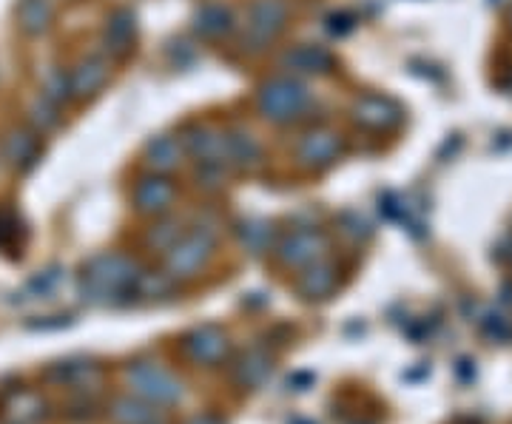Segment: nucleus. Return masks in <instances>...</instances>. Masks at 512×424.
<instances>
[{
  "instance_id": "f257e3e1",
  "label": "nucleus",
  "mask_w": 512,
  "mask_h": 424,
  "mask_svg": "<svg viewBox=\"0 0 512 424\" xmlns=\"http://www.w3.org/2000/svg\"><path fill=\"white\" fill-rule=\"evenodd\" d=\"M256 106H259L265 120H271L276 126H288V123L302 120L305 111L311 109V92L293 74H288V77H271L268 83L259 86Z\"/></svg>"
},
{
  "instance_id": "f03ea898",
  "label": "nucleus",
  "mask_w": 512,
  "mask_h": 424,
  "mask_svg": "<svg viewBox=\"0 0 512 424\" xmlns=\"http://www.w3.org/2000/svg\"><path fill=\"white\" fill-rule=\"evenodd\" d=\"M137 265L128 257L120 254H103L94 257L86 268H83V279H80V291L92 302H109L111 296L126 294L137 285Z\"/></svg>"
},
{
  "instance_id": "7ed1b4c3",
  "label": "nucleus",
  "mask_w": 512,
  "mask_h": 424,
  "mask_svg": "<svg viewBox=\"0 0 512 424\" xmlns=\"http://www.w3.org/2000/svg\"><path fill=\"white\" fill-rule=\"evenodd\" d=\"M288 26V3L285 0H254L248 6L245 32H242V49L248 52H265L276 37Z\"/></svg>"
},
{
  "instance_id": "20e7f679",
  "label": "nucleus",
  "mask_w": 512,
  "mask_h": 424,
  "mask_svg": "<svg viewBox=\"0 0 512 424\" xmlns=\"http://www.w3.org/2000/svg\"><path fill=\"white\" fill-rule=\"evenodd\" d=\"M350 114L353 123L365 131H393L404 120L402 106L387 94H362Z\"/></svg>"
},
{
  "instance_id": "39448f33",
  "label": "nucleus",
  "mask_w": 512,
  "mask_h": 424,
  "mask_svg": "<svg viewBox=\"0 0 512 424\" xmlns=\"http://www.w3.org/2000/svg\"><path fill=\"white\" fill-rule=\"evenodd\" d=\"M214 254V240L205 231L185 234L168 248V271L171 277H194Z\"/></svg>"
},
{
  "instance_id": "423d86ee",
  "label": "nucleus",
  "mask_w": 512,
  "mask_h": 424,
  "mask_svg": "<svg viewBox=\"0 0 512 424\" xmlns=\"http://www.w3.org/2000/svg\"><path fill=\"white\" fill-rule=\"evenodd\" d=\"M342 154V137L330 129H311L296 146V160L299 166L311 168V171H322L330 168Z\"/></svg>"
},
{
  "instance_id": "0eeeda50",
  "label": "nucleus",
  "mask_w": 512,
  "mask_h": 424,
  "mask_svg": "<svg viewBox=\"0 0 512 424\" xmlns=\"http://www.w3.org/2000/svg\"><path fill=\"white\" fill-rule=\"evenodd\" d=\"M111 77L109 57L89 55L77 60L72 72H69V89H72V100H92L106 89Z\"/></svg>"
},
{
  "instance_id": "6e6552de",
  "label": "nucleus",
  "mask_w": 512,
  "mask_h": 424,
  "mask_svg": "<svg viewBox=\"0 0 512 424\" xmlns=\"http://www.w3.org/2000/svg\"><path fill=\"white\" fill-rule=\"evenodd\" d=\"M279 66L288 69L291 74H305V77H322L336 69V57L330 55L325 46H313V43H299L279 57Z\"/></svg>"
},
{
  "instance_id": "1a4fd4ad",
  "label": "nucleus",
  "mask_w": 512,
  "mask_h": 424,
  "mask_svg": "<svg viewBox=\"0 0 512 424\" xmlns=\"http://www.w3.org/2000/svg\"><path fill=\"white\" fill-rule=\"evenodd\" d=\"M191 29L194 35L202 40H225L237 29V18H234V9L225 6V3H202L200 9L194 12L191 18Z\"/></svg>"
},
{
  "instance_id": "9d476101",
  "label": "nucleus",
  "mask_w": 512,
  "mask_h": 424,
  "mask_svg": "<svg viewBox=\"0 0 512 424\" xmlns=\"http://www.w3.org/2000/svg\"><path fill=\"white\" fill-rule=\"evenodd\" d=\"M325 248H328V237L322 231H296L279 245V257L285 265L308 268L313 262H319Z\"/></svg>"
},
{
  "instance_id": "9b49d317",
  "label": "nucleus",
  "mask_w": 512,
  "mask_h": 424,
  "mask_svg": "<svg viewBox=\"0 0 512 424\" xmlns=\"http://www.w3.org/2000/svg\"><path fill=\"white\" fill-rule=\"evenodd\" d=\"M3 160L15 171H29L37 166L43 146H40V134L32 129H12L3 137Z\"/></svg>"
},
{
  "instance_id": "f8f14e48",
  "label": "nucleus",
  "mask_w": 512,
  "mask_h": 424,
  "mask_svg": "<svg viewBox=\"0 0 512 424\" xmlns=\"http://www.w3.org/2000/svg\"><path fill=\"white\" fill-rule=\"evenodd\" d=\"M174 203V185L163 174H143L134 185V205L140 214H165Z\"/></svg>"
},
{
  "instance_id": "ddd939ff",
  "label": "nucleus",
  "mask_w": 512,
  "mask_h": 424,
  "mask_svg": "<svg viewBox=\"0 0 512 424\" xmlns=\"http://www.w3.org/2000/svg\"><path fill=\"white\" fill-rule=\"evenodd\" d=\"M137 40V15L131 9H114L103 29V46L111 57H126Z\"/></svg>"
},
{
  "instance_id": "4468645a",
  "label": "nucleus",
  "mask_w": 512,
  "mask_h": 424,
  "mask_svg": "<svg viewBox=\"0 0 512 424\" xmlns=\"http://www.w3.org/2000/svg\"><path fill=\"white\" fill-rule=\"evenodd\" d=\"M128 379L143 396L154 399V402H174L180 396V385L171 376H165L163 370L151 368V365H137L128 373Z\"/></svg>"
},
{
  "instance_id": "2eb2a0df",
  "label": "nucleus",
  "mask_w": 512,
  "mask_h": 424,
  "mask_svg": "<svg viewBox=\"0 0 512 424\" xmlns=\"http://www.w3.org/2000/svg\"><path fill=\"white\" fill-rule=\"evenodd\" d=\"M185 148L180 143V137L174 134H157L146 143V163L148 168H154L157 174H168L183 163Z\"/></svg>"
},
{
  "instance_id": "dca6fc26",
  "label": "nucleus",
  "mask_w": 512,
  "mask_h": 424,
  "mask_svg": "<svg viewBox=\"0 0 512 424\" xmlns=\"http://www.w3.org/2000/svg\"><path fill=\"white\" fill-rule=\"evenodd\" d=\"M15 18H18V29L23 35L37 37L49 32V26L55 20V6H52V0H18Z\"/></svg>"
},
{
  "instance_id": "f3484780",
  "label": "nucleus",
  "mask_w": 512,
  "mask_h": 424,
  "mask_svg": "<svg viewBox=\"0 0 512 424\" xmlns=\"http://www.w3.org/2000/svg\"><path fill=\"white\" fill-rule=\"evenodd\" d=\"M225 137H228V160H231V166L245 168V171L262 166V146L256 143L254 134L231 131Z\"/></svg>"
},
{
  "instance_id": "a211bd4d",
  "label": "nucleus",
  "mask_w": 512,
  "mask_h": 424,
  "mask_svg": "<svg viewBox=\"0 0 512 424\" xmlns=\"http://www.w3.org/2000/svg\"><path fill=\"white\" fill-rule=\"evenodd\" d=\"M333 285H336V268L328 265V262H313V265H308V271L302 274V282H299L302 294L308 296V299L328 296L333 291Z\"/></svg>"
},
{
  "instance_id": "6ab92c4d",
  "label": "nucleus",
  "mask_w": 512,
  "mask_h": 424,
  "mask_svg": "<svg viewBox=\"0 0 512 424\" xmlns=\"http://www.w3.org/2000/svg\"><path fill=\"white\" fill-rule=\"evenodd\" d=\"M188 351L194 353L197 359H202V362H214V359H220L222 353H225V339L214 328H202V331H197L188 339Z\"/></svg>"
},
{
  "instance_id": "aec40b11",
  "label": "nucleus",
  "mask_w": 512,
  "mask_h": 424,
  "mask_svg": "<svg viewBox=\"0 0 512 424\" xmlns=\"http://www.w3.org/2000/svg\"><path fill=\"white\" fill-rule=\"evenodd\" d=\"M60 106H55L52 100H46L43 94H40V100L32 103V109H29V120H32V131L37 134H46V131H52L60 126V114H57Z\"/></svg>"
},
{
  "instance_id": "412c9836",
  "label": "nucleus",
  "mask_w": 512,
  "mask_h": 424,
  "mask_svg": "<svg viewBox=\"0 0 512 424\" xmlns=\"http://www.w3.org/2000/svg\"><path fill=\"white\" fill-rule=\"evenodd\" d=\"M271 237H274V231H271V225L268 222H248V225H242V242H245V248L251 251V254H262V251H268V245H271Z\"/></svg>"
},
{
  "instance_id": "4be33fe9",
  "label": "nucleus",
  "mask_w": 512,
  "mask_h": 424,
  "mask_svg": "<svg viewBox=\"0 0 512 424\" xmlns=\"http://www.w3.org/2000/svg\"><path fill=\"white\" fill-rule=\"evenodd\" d=\"M43 97H46V100H52L55 106H63V103H69V100H72V89H69V74L60 72V69H55V72L46 74V80H43Z\"/></svg>"
},
{
  "instance_id": "5701e85b",
  "label": "nucleus",
  "mask_w": 512,
  "mask_h": 424,
  "mask_svg": "<svg viewBox=\"0 0 512 424\" xmlns=\"http://www.w3.org/2000/svg\"><path fill=\"white\" fill-rule=\"evenodd\" d=\"M117 419H120L123 424H154L157 422L154 410L128 405V402H120V405H117Z\"/></svg>"
},
{
  "instance_id": "b1692460",
  "label": "nucleus",
  "mask_w": 512,
  "mask_h": 424,
  "mask_svg": "<svg viewBox=\"0 0 512 424\" xmlns=\"http://www.w3.org/2000/svg\"><path fill=\"white\" fill-rule=\"evenodd\" d=\"M325 23H328L330 35L336 37H345L356 29V18H353L350 12H345V9H342V12H330L328 18H325Z\"/></svg>"
},
{
  "instance_id": "393cba45",
  "label": "nucleus",
  "mask_w": 512,
  "mask_h": 424,
  "mask_svg": "<svg viewBox=\"0 0 512 424\" xmlns=\"http://www.w3.org/2000/svg\"><path fill=\"white\" fill-rule=\"evenodd\" d=\"M15 228H18V217L9 214V211H0V245L15 240V234H18Z\"/></svg>"
},
{
  "instance_id": "a878e982",
  "label": "nucleus",
  "mask_w": 512,
  "mask_h": 424,
  "mask_svg": "<svg viewBox=\"0 0 512 424\" xmlns=\"http://www.w3.org/2000/svg\"><path fill=\"white\" fill-rule=\"evenodd\" d=\"M57 271H49V274H40V277H35L32 282H29V288H35L37 294H49L52 288L57 285Z\"/></svg>"
},
{
  "instance_id": "bb28decb",
  "label": "nucleus",
  "mask_w": 512,
  "mask_h": 424,
  "mask_svg": "<svg viewBox=\"0 0 512 424\" xmlns=\"http://www.w3.org/2000/svg\"><path fill=\"white\" fill-rule=\"evenodd\" d=\"M510 26H512V12H510Z\"/></svg>"
}]
</instances>
